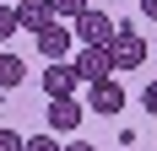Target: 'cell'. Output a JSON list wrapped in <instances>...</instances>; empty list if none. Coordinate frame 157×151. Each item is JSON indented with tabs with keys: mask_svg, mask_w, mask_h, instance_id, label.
<instances>
[{
	"mask_svg": "<svg viewBox=\"0 0 157 151\" xmlns=\"http://www.w3.org/2000/svg\"><path fill=\"white\" fill-rule=\"evenodd\" d=\"M60 151H98V146H87V140H71V146H60Z\"/></svg>",
	"mask_w": 157,
	"mask_h": 151,
	"instance_id": "16",
	"label": "cell"
},
{
	"mask_svg": "<svg viewBox=\"0 0 157 151\" xmlns=\"http://www.w3.org/2000/svg\"><path fill=\"white\" fill-rule=\"evenodd\" d=\"M11 6H16V0H11Z\"/></svg>",
	"mask_w": 157,
	"mask_h": 151,
	"instance_id": "17",
	"label": "cell"
},
{
	"mask_svg": "<svg viewBox=\"0 0 157 151\" xmlns=\"http://www.w3.org/2000/svg\"><path fill=\"white\" fill-rule=\"evenodd\" d=\"M114 76V54H109V43H81V54H76V81H109Z\"/></svg>",
	"mask_w": 157,
	"mask_h": 151,
	"instance_id": "2",
	"label": "cell"
},
{
	"mask_svg": "<svg viewBox=\"0 0 157 151\" xmlns=\"http://www.w3.org/2000/svg\"><path fill=\"white\" fill-rule=\"evenodd\" d=\"M22 151H60V140H54V130L49 135H22Z\"/></svg>",
	"mask_w": 157,
	"mask_h": 151,
	"instance_id": "11",
	"label": "cell"
},
{
	"mask_svg": "<svg viewBox=\"0 0 157 151\" xmlns=\"http://www.w3.org/2000/svg\"><path fill=\"white\" fill-rule=\"evenodd\" d=\"M71 92H76V65L49 60V70H44V97H71Z\"/></svg>",
	"mask_w": 157,
	"mask_h": 151,
	"instance_id": "7",
	"label": "cell"
},
{
	"mask_svg": "<svg viewBox=\"0 0 157 151\" xmlns=\"http://www.w3.org/2000/svg\"><path fill=\"white\" fill-rule=\"evenodd\" d=\"M71 22H76L71 32H76L81 43H109V38H114V27H119L114 16H103V11H92V6H87L81 16H71Z\"/></svg>",
	"mask_w": 157,
	"mask_h": 151,
	"instance_id": "3",
	"label": "cell"
},
{
	"mask_svg": "<svg viewBox=\"0 0 157 151\" xmlns=\"http://www.w3.org/2000/svg\"><path fill=\"white\" fill-rule=\"evenodd\" d=\"M33 38H38V54H44V65H49V60H65V54H71V43H76V32H71V27H60V16H54L44 32H33Z\"/></svg>",
	"mask_w": 157,
	"mask_h": 151,
	"instance_id": "5",
	"label": "cell"
},
{
	"mask_svg": "<svg viewBox=\"0 0 157 151\" xmlns=\"http://www.w3.org/2000/svg\"><path fill=\"white\" fill-rule=\"evenodd\" d=\"M16 22H22V32H44L54 22V6L49 0H16Z\"/></svg>",
	"mask_w": 157,
	"mask_h": 151,
	"instance_id": "8",
	"label": "cell"
},
{
	"mask_svg": "<svg viewBox=\"0 0 157 151\" xmlns=\"http://www.w3.org/2000/svg\"><path fill=\"white\" fill-rule=\"evenodd\" d=\"M141 113H152V119H157V81H146V87H141Z\"/></svg>",
	"mask_w": 157,
	"mask_h": 151,
	"instance_id": "13",
	"label": "cell"
},
{
	"mask_svg": "<svg viewBox=\"0 0 157 151\" xmlns=\"http://www.w3.org/2000/svg\"><path fill=\"white\" fill-rule=\"evenodd\" d=\"M87 113H103V119H114V113H125V87L119 81H92V97H87Z\"/></svg>",
	"mask_w": 157,
	"mask_h": 151,
	"instance_id": "4",
	"label": "cell"
},
{
	"mask_svg": "<svg viewBox=\"0 0 157 151\" xmlns=\"http://www.w3.org/2000/svg\"><path fill=\"white\" fill-rule=\"evenodd\" d=\"M141 16H146V22H157V0H141Z\"/></svg>",
	"mask_w": 157,
	"mask_h": 151,
	"instance_id": "15",
	"label": "cell"
},
{
	"mask_svg": "<svg viewBox=\"0 0 157 151\" xmlns=\"http://www.w3.org/2000/svg\"><path fill=\"white\" fill-rule=\"evenodd\" d=\"M11 32H22V22H16V6H6V0H0V43H6Z\"/></svg>",
	"mask_w": 157,
	"mask_h": 151,
	"instance_id": "10",
	"label": "cell"
},
{
	"mask_svg": "<svg viewBox=\"0 0 157 151\" xmlns=\"http://www.w3.org/2000/svg\"><path fill=\"white\" fill-rule=\"evenodd\" d=\"M0 151H22V135L16 130H0Z\"/></svg>",
	"mask_w": 157,
	"mask_h": 151,
	"instance_id": "14",
	"label": "cell"
},
{
	"mask_svg": "<svg viewBox=\"0 0 157 151\" xmlns=\"http://www.w3.org/2000/svg\"><path fill=\"white\" fill-rule=\"evenodd\" d=\"M22 76H27V65L16 60V54L0 49V92H16V87H22Z\"/></svg>",
	"mask_w": 157,
	"mask_h": 151,
	"instance_id": "9",
	"label": "cell"
},
{
	"mask_svg": "<svg viewBox=\"0 0 157 151\" xmlns=\"http://www.w3.org/2000/svg\"><path fill=\"white\" fill-rule=\"evenodd\" d=\"M49 6H54V16H60V22H71V16L87 11V0H49Z\"/></svg>",
	"mask_w": 157,
	"mask_h": 151,
	"instance_id": "12",
	"label": "cell"
},
{
	"mask_svg": "<svg viewBox=\"0 0 157 151\" xmlns=\"http://www.w3.org/2000/svg\"><path fill=\"white\" fill-rule=\"evenodd\" d=\"M109 54H114V76L119 70H141L146 65V38H141V27H114V38H109Z\"/></svg>",
	"mask_w": 157,
	"mask_h": 151,
	"instance_id": "1",
	"label": "cell"
},
{
	"mask_svg": "<svg viewBox=\"0 0 157 151\" xmlns=\"http://www.w3.org/2000/svg\"><path fill=\"white\" fill-rule=\"evenodd\" d=\"M81 119H87V108H81L76 97H49V130H54V135H71Z\"/></svg>",
	"mask_w": 157,
	"mask_h": 151,
	"instance_id": "6",
	"label": "cell"
}]
</instances>
